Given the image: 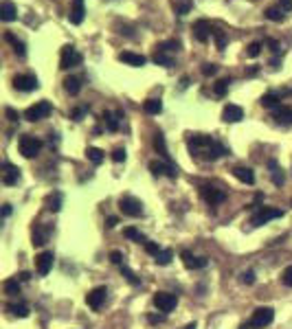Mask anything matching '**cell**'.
<instances>
[{"label":"cell","mask_w":292,"mask_h":329,"mask_svg":"<svg viewBox=\"0 0 292 329\" xmlns=\"http://www.w3.org/2000/svg\"><path fill=\"white\" fill-rule=\"evenodd\" d=\"M187 150L193 158L198 160H205V162H211V160H217L222 156L229 154V150L217 143L215 138H211L207 134H189L187 136Z\"/></svg>","instance_id":"obj_1"},{"label":"cell","mask_w":292,"mask_h":329,"mask_svg":"<svg viewBox=\"0 0 292 329\" xmlns=\"http://www.w3.org/2000/svg\"><path fill=\"white\" fill-rule=\"evenodd\" d=\"M272 320H275V309L272 307H257L253 312V316H250V320H248V327L250 329H264V327H268Z\"/></svg>","instance_id":"obj_2"},{"label":"cell","mask_w":292,"mask_h":329,"mask_svg":"<svg viewBox=\"0 0 292 329\" xmlns=\"http://www.w3.org/2000/svg\"><path fill=\"white\" fill-rule=\"evenodd\" d=\"M42 141L35 136H31V134H24L20 136V141H18V147H20V154L24 156V158H33V156L40 154V150H42Z\"/></svg>","instance_id":"obj_3"},{"label":"cell","mask_w":292,"mask_h":329,"mask_svg":"<svg viewBox=\"0 0 292 329\" xmlns=\"http://www.w3.org/2000/svg\"><path fill=\"white\" fill-rule=\"evenodd\" d=\"M119 209L123 211V215L127 217H141L143 215V202L134 195H123L119 200Z\"/></svg>","instance_id":"obj_4"},{"label":"cell","mask_w":292,"mask_h":329,"mask_svg":"<svg viewBox=\"0 0 292 329\" xmlns=\"http://www.w3.org/2000/svg\"><path fill=\"white\" fill-rule=\"evenodd\" d=\"M283 215V211L281 209H275V207H259L253 215H250V224L253 226H262L266 224V222H270V220H277Z\"/></svg>","instance_id":"obj_5"},{"label":"cell","mask_w":292,"mask_h":329,"mask_svg":"<svg viewBox=\"0 0 292 329\" xmlns=\"http://www.w3.org/2000/svg\"><path fill=\"white\" fill-rule=\"evenodd\" d=\"M51 112H53V105L51 103H48V101H38L35 105H31V108L24 110V119L31 121V123H35V121L46 119Z\"/></svg>","instance_id":"obj_6"},{"label":"cell","mask_w":292,"mask_h":329,"mask_svg":"<svg viewBox=\"0 0 292 329\" xmlns=\"http://www.w3.org/2000/svg\"><path fill=\"white\" fill-rule=\"evenodd\" d=\"M82 64V55L77 53V48L72 44H66L62 48V57H60V68L62 70H68L72 66H79Z\"/></svg>","instance_id":"obj_7"},{"label":"cell","mask_w":292,"mask_h":329,"mask_svg":"<svg viewBox=\"0 0 292 329\" xmlns=\"http://www.w3.org/2000/svg\"><path fill=\"white\" fill-rule=\"evenodd\" d=\"M154 305L158 307V312H172L178 305V296L176 294H169V292H156L154 294Z\"/></svg>","instance_id":"obj_8"},{"label":"cell","mask_w":292,"mask_h":329,"mask_svg":"<svg viewBox=\"0 0 292 329\" xmlns=\"http://www.w3.org/2000/svg\"><path fill=\"white\" fill-rule=\"evenodd\" d=\"M13 88L20 93H31V90L40 88V81L35 75H15L13 77Z\"/></svg>","instance_id":"obj_9"},{"label":"cell","mask_w":292,"mask_h":329,"mask_svg":"<svg viewBox=\"0 0 292 329\" xmlns=\"http://www.w3.org/2000/svg\"><path fill=\"white\" fill-rule=\"evenodd\" d=\"M105 296H108V290H105L103 285L99 287H95V290H90L86 294V303H88V307L90 309H101L103 307V303H105Z\"/></svg>","instance_id":"obj_10"},{"label":"cell","mask_w":292,"mask_h":329,"mask_svg":"<svg viewBox=\"0 0 292 329\" xmlns=\"http://www.w3.org/2000/svg\"><path fill=\"white\" fill-rule=\"evenodd\" d=\"M200 193H202V197H205V202L207 204H211V207H215V204H220V202H224L226 200V193L222 191V189H217V187H202L200 189Z\"/></svg>","instance_id":"obj_11"},{"label":"cell","mask_w":292,"mask_h":329,"mask_svg":"<svg viewBox=\"0 0 292 329\" xmlns=\"http://www.w3.org/2000/svg\"><path fill=\"white\" fill-rule=\"evenodd\" d=\"M53 252L51 250H46V252H40L38 257H35V268H38V275L40 277H46L48 272H51V268H53Z\"/></svg>","instance_id":"obj_12"},{"label":"cell","mask_w":292,"mask_h":329,"mask_svg":"<svg viewBox=\"0 0 292 329\" xmlns=\"http://www.w3.org/2000/svg\"><path fill=\"white\" fill-rule=\"evenodd\" d=\"M150 171L154 176H169V178H176L178 176V169L174 164L163 162V160H152L150 162Z\"/></svg>","instance_id":"obj_13"},{"label":"cell","mask_w":292,"mask_h":329,"mask_svg":"<svg viewBox=\"0 0 292 329\" xmlns=\"http://www.w3.org/2000/svg\"><path fill=\"white\" fill-rule=\"evenodd\" d=\"M211 35H213V27H211L209 20H198L193 24V38H196L198 42H207Z\"/></svg>","instance_id":"obj_14"},{"label":"cell","mask_w":292,"mask_h":329,"mask_svg":"<svg viewBox=\"0 0 292 329\" xmlns=\"http://www.w3.org/2000/svg\"><path fill=\"white\" fill-rule=\"evenodd\" d=\"M3 182L7 187H13V185L20 182V169L15 167V164H11V162L3 164Z\"/></svg>","instance_id":"obj_15"},{"label":"cell","mask_w":292,"mask_h":329,"mask_svg":"<svg viewBox=\"0 0 292 329\" xmlns=\"http://www.w3.org/2000/svg\"><path fill=\"white\" fill-rule=\"evenodd\" d=\"M242 119H244V110H242L240 105H235V103L224 105V110H222V121L224 123H240Z\"/></svg>","instance_id":"obj_16"},{"label":"cell","mask_w":292,"mask_h":329,"mask_svg":"<svg viewBox=\"0 0 292 329\" xmlns=\"http://www.w3.org/2000/svg\"><path fill=\"white\" fill-rule=\"evenodd\" d=\"M119 62H123L127 66H136V68H141V66L148 64V57L145 55H139V53H132V51H123L119 53Z\"/></svg>","instance_id":"obj_17"},{"label":"cell","mask_w":292,"mask_h":329,"mask_svg":"<svg viewBox=\"0 0 292 329\" xmlns=\"http://www.w3.org/2000/svg\"><path fill=\"white\" fill-rule=\"evenodd\" d=\"M180 257H182V263H185V268H189V270H200V268H207V259L205 257H193V254L189 250H182L180 252Z\"/></svg>","instance_id":"obj_18"},{"label":"cell","mask_w":292,"mask_h":329,"mask_svg":"<svg viewBox=\"0 0 292 329\" xmlns=\"http://www.w3.org/2000/svg\"><path fill=\"white\" fill-rule=\"evenodd\" d=\"M272 119L281 125H292V108L290 105H277L272 112Z\"/></svg>","instance_id":"obj_19"},{"label":"cell","mask_w":292,"mask_h":329,"mask_svg":"<svg viewBox=\"0 0 292 329\" xmlns=\"http://www.w3.org/2000/svg\"><path fill=\"white\" fill-rule=\"evenodd\" d=\"M84 15H86V7H84V0H72V9L68 13V20L72 24H82L84 22Z\"/></svg>","instance_id":"obj_20"},{"label":"cell","mask_w":292,"mask_h":329,"mask_svg":"<svg viewBox=\"0 0 292 329\" xmlns=\"http://www.w3.org/2000/svg\"><path fill=\"white\" fill-rule=\"evenodd\" d=\"M18 18V9H15V5L11 0H5L3 5H0V20L3 22H13Z\"/></svg>","instance_id":"obj_21"},{"label":"cell","mask_w":292,"mask_h":329,"mask_svg":"<svg viewBox=\"0 0 292 329\" xmlns=\"http://www.w3.org/2000/svg\"><path fill=\"white\" fill-rule=\"evenodd\" d=\"M154 147H156V152L160 154V158H163L165 162H169V164H172V156H169L167 143H165V136L160 134V132H156V136H154Z\"/></svg>","instance_id":"obj_22"},{"label":"cell","mask_w":292,"mask_h":329,"mask_svg":"<svg viewBox=\"0 0 292 329\" xmlns=\"http://www.w3.org/2000/svg\"><path fill=\"white\" fill-rule=\"evenodd\" d=\"M233 176L244 185H255V174H253V169H248V167H235Z\"/></svg>","instance_id":"obj_23"},{"label":"cell","mask_w":292,"mask_h":329,"mask_svg":"<svg viewBox=\"0 0 292 329\" xmlns=\"http://www.w3.org/2000/svg\"><path fill=\"white\" fill-rule=\"evenodd\" d=\"M268 167H270V180H272V185H275V187H281L283 182H286L283 169L277 164V160H270V162H268Z\"/></svg>","instance_id":"obj_24"},{"label":"cell","mask_w":292,"mask_h":329,"mask_svg":"<svg viewBox=\"0 0 292 329\" xmlns=\"http://www.w3.org/2000/svg\"><path fill=\"white\" fill-rule=\"evenodd\" d=\"M51 235V226H35L33 230V246H44Z\"/></svg>","instance_id":"obj_25"},{"label":"cell","mask_w":292,"mask_h":329,"mask_svg":"<svg viewBox=\"0 0 292 329\" xmlns=\"http://www.w3.org/2000/svg\"><path fill=\"white\" fill-rule=\"evenodd\" d=\"M5 40L9 42L11 46H13V51H15V55H20V57H24L27 55V46H24V42L22 40H18L13 35V33H5Z\"/></svg>","instance_id":"obj_26"},{"label":"cell","mask_w":292,"mask_h":329,"mask_svg":"<svg viewBox=\"0 0 292 329\" xmlns=\"http://www.w3.org/2000/svg\"><path fill=\"white\" fill-rule=\"evenodd\" d=\"M64 90H66L68 95H79V90H82V79L79 77H66L64 79Z\"/></svg>","instance_id":"obj_27"},{"label":"cell","mask_w":292,"mask_h":329,"mask_svg":"<svg viewBox=\"0 0 292 329\" xmlns=\"http://www.w3.org/2000/svg\"><path fill=\"white\" fill-rule=\"evenodd\" d=\"M123 235L127 237V240H132V242H136V244H143V246H145V244L150 242L148 237H145L143 233H139V230H136L134 226H127V228L123 230Z\"/></svg>","instance_id":"obj_28"},{"label":"cell","mask_w":292,"mask_h":329,"mask_svg":"<svg viewBox=\"0 0 292 329\" xmlns=\"http://www.w3.org/2000/svg\"><path fill=\"white\" fill-rule=\"evenodd\" d=\"M152 60L156 62L158 66H165V68H169V66H174V57L169 55V53H165V51H158V48H156V53H154Z\"/></svg>","instance_id":"obj_29"},{"label":"cell","mask_w":292,"mask_h":329,"mask_svg":"<svg viewBox=\"0 0 292 329\" xmlns=\"http://www.w3.org/2000/svg\"><path fill=\"white\" fill-rule=\"evenodd\" d=\"M281 101V95L279 93H268L259 99V103L264 105V108H277V103Z\"/></svg>","instance_id":"obj_30"},{"label":"cell","mask_w":292,"mask_h":329,"mask_svg":"<svg viewBox=\"0 0 292 329\" xmlns=\"http://www.w3.org/2000/svg\"><path fill=\"white\" fill-rule=\"evenodd\" d=\"M86 156H88V160H90L93 164H101L103 158H105V154L99 150V147H88V150H86Z\"/></svg>","instance_id":"obj_31"},{"label":"cell","mask_w":292,"mask_h":329,"mask_svg":"<svg viewBox=\"0 0 292 329\" xmlns=\"http://www.w3.org/2000/svg\"><path fill=\"white\" fill-rule=\"evenodd\" d=\"M143 110L148 114H160L163 110V103H160V99H148V101L143 103Z\"/></svg>","instance_id":"obj_32"},{"label":"cell","mask_w":292,"mask_h":329,"mask_svg":"<svg viewBox=\"0 0 292 329\" xmlns=\"http://www.w3.org/2000/svg\"><path fill=\"white\" fill-rule=\"evenodd\" d=\"M172 259H174V252L169 250V248H165V250H160L156 257H154V261L158 263V266H169L172 263Z\"/></svg>","instance_id":"obj_33"},{"label":"cell","mask_w":292,"mask_h":329,"mask_svg":"<svg viewBox=\"0 0 292 329\" xmlns=\"http://www.w3.org/2000/svg\"><path fill=\"white\" fill-rule=\"evenodd\" d=\"M3 287H5V294H9V296L20 294V283H18V277H15V279H7Z\"/></svg>","instance_id":"obj_34"},{"label":"cell","mask_w":292,"mask_h":329,"mask_svg":"<svg viewBox=\"0 0 292 329\" xmlns=\"http://www.w3.org/2000/svg\"><path fill=\"white\" fill-rule=\"evenodd\" d=\"M156 48L158 51H165V53H176V51H180V42H178V40H167V42H160Z\"/></svg>","instance_id":"obj_35"},{"label":"cell","mask_w":292,"mask_h":329,"mask_svg":"<svg viewBox=\"0 0 292 329\" xmlns=\"http://www.w3.org/2000/svg\"><path fill=\"white\" fill-rule=\"evenodd\" d=\"M7 309H9L13 316H18V318H27L29 316V305H24V303H15V305H9Z\"/></svg>","instance_id":"obj_36"},{"label":"cell","mask_w":292,"mask_h":329,"mask_svg":"<svg viewBox=\"0 0 292 329\" xmlns=\"http://www.w3.org/2000/svg\"><path fill=\"white\" fill-rule=\"evenodd\" d=\"M266 18L272 20V22H281L283 20V9L279 5L277 7H268V9H266Z\"/></svg>","instance_id":"obj_37"},{"label":"cell","mask_w":292,"mask_h":329,"mask_svg":"<svg viewBox=\"0 0 292 329\" xmlns=\"http://www.w3.org/2000/svg\"><path fill=\"white\" fill-rule=\"evenodd\" d=\"M46 204H48V211H53V213H58L60 209H62V193H55V195H51L46 200Z\"/></svg>","instance_id":"obj_38"},{"label":"cell","mask_w":292,"mask_h":329,"mask_svg":"<svg viewBox=\"0 0 292 329\" xmlns=\"http://www.w3.org/2000/svg\"><path fill=\"white\" fill-rule=\"evenodd\" d=\"M229 84H231V79H220V81H215V86H213L215 97H224L226 90H229Z\"/></svg>","instance_id":"obj_39"},{"label":"cell","mask_w":292,"mask_h":329,"mask_svg":"<svg viewBox=\"0 0 292 329\" xmlns=\"http://www.w3.org/2000/svg\"><path fill=\"white\" fill-rule=\"evenodd\" d=\"M121 275H123V277L127 279V283H130V285H139V283H141V279L136 277V275H134L127 266H121Z\"/></svg>","instance_id":"obj_40"},{"label":"cell","mask_w":292,"mask_h":329,"mask_svg":"<svg viewBox=\"0 0 292 329\" xmlns=\"http://www.w3.org/2000/svg\"><path fill=\"white\" fill-rule=\"evenodd\" d=\"M213 38H215L217 48H220V51H224V48H226V33L220 31V29H213Z\"/></svg>","instance_id":"obj_41"},{"label":"cell","mask_w":292,"mask_h":329,"mask_svg":"<svg viewBox=\"0 0 292 329\" xmlns=\"http://www.w3.org/2000/svg\"><path fill=\"white\" fill-rule=\"evenodd\" d=\"M103 119H105V125H108L110 132H117L119 130V123H117V119H115V114H112V112H103Z\"/></svg>","instance_id":"obj_42"},{"label":"cell","mask_w":292,"mask_h":329,"mask_svg":"<svg viewBox=\"0 0 292 329\" xmlns=\"http://www.w3.org/2000/svg\"><path fill=\"white\" fill-rule=\"evenodd\" d=\"M189 9H191V3H189V0H182V3H174V11H176L178 15L189 13Z\"/></svg>","instance_id":"obj_43"},{"label":"cell","mask_w":292,"mask_h":329,"mask_svg":"<svg viewBox=\"0 0 292 329\" xmlns=\"http://www.w3.org/2000/svg\"><path fill=\"white\" fill-rule=\"evenodd\" d=\"M125 150H123V147H117V150L115 152H112V160H115V162H123L125 160Z\"/></svg>","instance_id":"obj_44"},{"label":"cell","mask_w":292,"mask_h":329,"mask_svg":"<svg viewBox=\"0 0 292 329\" xmlns=\"http://www.w3.org/2000/svg\"><path fill=\"white\" fill-rule=\"evenodd\" d=\"M281 281H283V285L292 287V266H288L286 270H283V275H281Z\"/></svg>","instance_id":"obj_45"},{"label":"cell","mask_w":292,"mask_h":329,"mask_svg":"<svg viewBox=\"0 0 292 329\" xmlns=\"http://www.w3.org/2000/svg\"><path fill=\"white\" fill-rule=\"evenodd\" d=\"M215 72H217V66L215 64H205V66H202V75H205V77H211V75H215Z\"/></svg>","instance_id":"obj_46"},{"label":"cell","mask_w":292,"mask_h":329,"mask_svg":"<svg viewBox=\"0 0 292 329\" xmlns=\"http://www.w3.org/2000/svg\"><path fill=\"white\" fill-rule=\"evenodd\" d=\"M259 53H262V42H253L248 46V57H257Z\"/></svg>","instance_id":"obj_47"},{"label":"cell","mask_w":292,"mask_h":329,"mask_svg":"<svg viewBox=\"0 0 292 329\" xmlns=\"http://www.w3.org/2000/svg\"><path fill=\"white\" fill-rule=\"evenodd\" d=\"M145 250H148L150 254H154V257H156V254H158L160 250H163V248H160L158 244H154V242H148V244H145Z\"/></svg>","instance_id":"obj_48"},{"label":"cell","mask_w":292,"mask_h":329,"mask_svg":"<svg viewBox=\"0 0 292 329\" xmlns=\"http://www.w3.org/2000/svg\"><path fill=\"white\" fill-rule=\"evenodd\" d=\"M110 261L117 263V266H123V263H121V261H123V254H121L119 250H112V252H110Z\"/></svg>","instance_id":"obj_49"},{"label":"cell","mask_w":292,"mask_h":329,"mask_svg":"<svg viewBox=\"0 0 292 329\" xmlns=\"http://www.w3.org/2000/svg\"><path fill=\"white\" fill-rule=\"evenodd\" d=\"M240 279H242V283L250 285V283H255V272H250V270H248V272H244V275H242Z\"/></svg>","instance_id":"obj_50"},{"label":"cell","mask_w":292,"mask_h":329,"mask_svg":"<svg viewBox=\"0 0 292 329\" xmlns=\"http://www.w3.org/2000/svg\"><path fill=\"white\" fill-rule=\"evenodd\" d=\"M5 114H7V117H9V121H13V123H15V121H18V119H20V114H18V112H15L13 108H7V110H5Z\"/></svg>","instance_id":"obj_51"},{"label":"cell","mask_w":292,"mask_h":329,"mask_svg":"<svg viewBox=\"0 0 292 329\" xmlns=\"http://www.w3.org/2000/svg\"><path fill=\"white\" fill-rule=\"evenodd\" d=\"M279 7L283 9V13H288L292 11V0H279Z\"/></svg>","instance_id":"obj_52"},{"label":"cell","mask_w":292,"mask_h":329,"mask_svg":"<svg viewBox=\"0 0 292 329\" xmlns=\"http://www.w3.org/2000/svg\"><path fill=\"white\" fill-rule=\"evenodd\" d=\"M84 112H86V108H77L75 112H72V114H70V117H72V119H75V121H79V119H82V117H84Z\"/></svg>","instance_id":"obj_53"},{"label":"cell","mask_w":292,"mask_h":329,"mask_svg":"<svg viewBox=\"0 0 292 329\" xmlns=\"http://www.w3.org/2000/svg\"><path fill=\"white\" fill-rule=\"evenodd\" d=\"M119 224V220L117 217H108V228H115Z\"/></svg>","instance_id":"obj_54"},{"label":"cell","mask_w":292,"mask_h":329,"mask_svg":"<svg viewBox=\"0 0 292 329\" xmlns=\"http://www.w3.org/2000/svg\"><path fill=\"white\" fill-rule=\"evenodd\" d=\"M3 215H5V217H9V215H11V204H5V209H3Z\"/></svg>","instance_id":"obj_55"},{"label":"cell","mask_w":292,"mask_h":329,"mask_svg":"<svg viewBox=\"0 0 292 329\" xmlns=\"http://www.w3.org/2000/svg\"><path fill=\"white\" fill-rule=\"evenodd\" d=\"M18 279H20V281H29L31 275H29V272H20V277H18Z\"/></svg>","instance_id":"obj_56"},{"label":"cell","mask_w":292,"mask_h":329,"mask_svg":"<svg viewBox=\"0 0 292 329\" xmlns=\"http://www.w3.org/2000/svg\"><path fill=\"white\" fill-rule=\"evenodd\" d=\"M150 320H152V323H163V320H165V316H152Z\"/></svg>","instance_id":"obj_57"},{"label":"cell","mask_w":292,"mask_h":329,"mask_svg":"<svg viewBox=\"0 0 292 329\" xmlns=\"http://www.w3.org/2000/svg\"><path fill=\"white\" fill-rule=\"evenodd\" d=\"M182 329H196V323H189L187 327H182Z\"/></svg>","instance_id":"obj_58"},{"label":"cell","mask_w":292,"mask_h":329,"mask_svg":"<svg viewBox=\"0 0 292 329\" xmlns=\"http://www.w3.org/2000/svg\"><path fill=\"white\" fill-rule=\"evenodd\" d=\"M240 329H250V327H248V325H242V327H240Z\"/></svg>","instance_id":"obj_59"}]
</instances>
